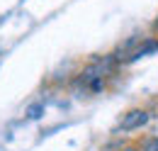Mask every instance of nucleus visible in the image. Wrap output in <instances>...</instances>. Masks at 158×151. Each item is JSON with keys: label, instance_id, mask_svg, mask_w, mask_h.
Returning a JSON list of instances; mask_svg holds the SVG:
<instances>
[{"label": "nucleus", "instance_id": "f257e3e1", "mask_svg": "<svg viewBox=\"0 0 158 151\" xmlns=\"http://www.w3.org/2000/svg\"><path fill=\"white\" fill-rule=\"evenodd\" d=\"M114 58H95L76 76V93L78 95H100L107 85V78L112 76Z\"/></svg>", "mask_w": 158, "mask_h": 151}, {"label": "nucleus", "instance_id": "f03ea898", "mask_svg": "<svg viewBox=\"0 0 158 151\" xmlns=\"http://www.w3.org/2000/svg\"><path fill=\"white\" fill-rule=\"evenodd\" d=\"M148 122V112L146 110H139V107H134V110H129V112L122 117V129L124 132H134V129H139V127H143Z\"/></svg>", "mask_w": 158, "mask_h": 151}, {"label": "nucleus", "instance_id": "7ed1b4c3", "mask_svg": "<svg viewBox=\"0 0 158 151\" xmlns=\"http://www.w3.org/2000/svg\"><path fill=\"white\" fill-rule=\"evenodd\" d=\"M141 151H158V136H148L141 144Z\"/></svg>", "mask_w": 158, "mask_h": 151}, {"label": "nucleus", "instance_id": "20e7f679", "mask_svg": "<svg viewBox=\"0 0 158 151\" xmlns=\"http://www.w3.org/2000/svg\"><path fill=\"white\" fill-rule=\"evenodd\" d=\"M39 112H41V105H34V107L29 110V117H32V119H37V117H39Z\"/></svg>", "mask_w": 158, "mask_h": 151}, {"label": "nucleus", "instance_id": "39448f33", "mask_svg": "<svg viewBox=\"0 0 158 151\" xmlns=\"http://www.w3.org/2000/svg\"><path fill=\"white\" fill-rule=\"evenodd\" d=\"M124 151H136V149H134V146H129V149H124Z\"/></svg>", "mask_w": 158, "mask_h": 151}, {"label": "nucleus", "instance_id": "423d86ee", "mask_svg": "<svg viewBox=\"0 0 158 151\" xmlns=\"http://www.w3.org/2000/svg\"><path fill=\"white\" fill-rule=\"evenodd\" d=\"M156 29H158V22H156Z\"/></svg>", "mask_w": 158, "mask_h": 151}]
</instances>
